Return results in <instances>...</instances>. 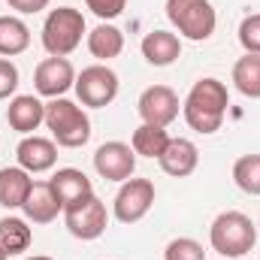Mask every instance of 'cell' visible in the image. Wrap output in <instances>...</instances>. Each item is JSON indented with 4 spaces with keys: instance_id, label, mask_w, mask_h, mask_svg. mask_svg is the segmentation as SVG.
<instances>
[{
    "instance_id": "22",
    "label": "cell",
    "mask_w": 260,
    "mask_h": 260,
    "mask_svg": "<svg viewBox=\"0 0 260 260\" xmlns=\"http://www.w3.org/2000/svg\"><path fill=\"white\" fill-rule=\"evenodd\" d=\"M170 139H173V136L167 133V127L139 124V127L133 130V136H130V145H133V151H136L139 157H151V160H157V157L167 151Z\"/></svg>"
},
{
    "instance_id": "19",
    "label": "cell",
    "mask_w": 260,
    "mask_h": 260,
    "mask_svg": "<svg viewBox=\"0 0 260 260\" xmlns=\"http://www.w3.org/2000/svg\"><path fill=\"white\" fill-rule=\"evenodd\" d=\"M88 52L97 58V61H112V58H118L121 52H124V34L115 27V24H109V21H100L91 34H88Z\"/></svg>"
},
{
    "instance_id": "23",
    "label": "cell",
    "mask_w": 260,
    "mask_h": 260,
    "mask_svg": "<svg viewBox=\"0 0 260 260\" xmlns=\"http://www.w3.org/2000/svg\"><path fill=\"white\" fill-rule=\"evenodd\" d=\"M233 85L242 97L260 100V55H242L233 64Z\"/></svg>"
},
{
    "instance_id": "20",
    "label": "cell",
    "mask_w": 260,
    "mask_h": 260,
    "mask_svg": "<svg viewBox=\"0 0 260 260\" xmlns=\"http://www.w3.org/2000/svg\"><path fill=\"white\" fill-rule=\"evenodd\" d=\"M34 242V230H30V221L27 218H15V215H6L0 218V248L12 257V254H24Z\"/></svg>"
},
{
    "instance_id": "24",
    "label": "cell",
    "mask_w": 260,
    "mask_h": 260,
    "mask_svg": "<svg viewBox=\"0 0 260 260\" xmlns=\"http://www.w3.org/2000/svg\"><path fill=\"white\" fill-rule=\"evenodd\" d=\"M233 182L239 191L260 197V154H242L233 164Z\"/></svg>"
},
{
    "instance_id": "26",
    "label": "cell",
    "mask_w": 260,
    "mask_h": 260,
    "mask_svg": "<svg viewBox=\"0 0 260 260\" xmlns=\"http://www.w3.org/2000/svg\"><path fill=\"white\" fill-rule=\"evenodd\" d=\"M239 43L248 55H260V12H251L239 24Z\"/></svg>"
},
{
    "instance_id": "6",
    "label": "cell",
    "mask_w": 260,
    "mask_h": 260,
    "mask_svg": "<svg viewBox=\"0 0 260 260\" xmlns=\"http://www.w3.org/2000/svg\"><path fill=\"white\" fill-rule=\"evenodd\" d=\"M76 97L88 109H103L118 97V76L106 64H91L76 76Z\"/></svg>"
},
{
    "instance_id": "29",
    "label": "cell",
    "mask_w": 260,
    "mask_h": 260,
    "mask_svg": "<svg viewBox=\"0 0 260 260\" xmlns=\"http://www.w3.org/2000/svg\"><path fill=\"white\" fill-rule=\"evenodd\" d=\"M9 3V9H15V12H21V15H37V12H43L52 0H6Z\"/></svg>"
},
{
    "instance_id": "25",
    "label": "cell",
    "mask_w": 260,
    "mask_h": 260,
    "mask_svg": "<svg viewBox=\"0 0 260 260\" xmlns=\"http://www.w3.org/2000/svg\"><path fill=\"white\" fill-rule=\"evenodd\" d=\"M164 260H206V251H203V245H200L197 239L179 236V239H173V242L167 245Z\"/></svg>"
},
{
    "instance_id": "7",
    "label": "cell",
    "mask_w": 260,
    "mask_h": 260,
    "mask_svg": "<svg viewBox=\"0 0 260 260\" xmlns=\"http://www.w3.org/2000/svg\"><path fill=\"white\" fill-rule=\"evenodd\" d=\"M64 224L67 230L82 239V242H91V239H100L106 233V224H109V212H106V203L97 200V197H88L76 206H67L64 209Z\"/></svg>"
},
{
    "instance_id": "18",
    "label": "cell",
    "mask_w": 260,
    "mask_h": 260,
    "mask_svg": "<svg viewBox=\"0 0 260 260\" xmlns=\"http://www.w3.org/2000/svg\"><path fill=\"white\" fill-rule=\"evenodd\" d=\"M34 188V179L21 167H3L0 170V206L3 209H21Z\"/></svg>"
},
{
    "instance_id": "10",
    "label": "cell",
    "mask_w": 260,
    "mask_h": 260,
    "mask_svg": "<svg viewBox=\"0 0 260 260\" xmlns=\"http://www.w3.org/2000/svg\"><path fill=\"white\" fill-rule=\"evenodd\" d=\"M94 170L100 179L106 182H127L133 179V170H136V151L127 142H103L97 151H94Z\"/></svg>"
},
{
    "instance_id": "3",
    "label": "cell",
    "mask_w": 260,
    "mask_h": 260,
    "mask_svg": "<svg viewBox=\"0 0 260 260\" xmlns=\"http://www.w3.org/2000/svg\"><path fill=\"white\" fill-rule=\"evenodd\" d=\"M46 127L52 130V139L61 148H82L91 139L88 112L67 97H55L46 103Z\"/></svg>"
},
{
    "instance_id": "17",
    "label": "cell",
    "mask_w": 260,
    "mask_h": 260,
    "mask_svg": "<svg viewBox=\"0 0 260 260\" xmlns=\"http://www.w3.org/2000/svg\"><path fill=\"white\" fill-rule=\"evenodd\" d=\"M52 188H55V194L61 200V206H76V203H82V200H88V197H94V185H91V179L82 173V170H76V167H64V170H58L52 179Z\"/></svg>"
},
{
    "instance_id": "13",
    "label": "cell",
    "mask_w": 260,
    "mask_h": 260,
    "mask_svg": "<svg viewBox=\"0 0 260 260\" xmlns=\"http://www.w3.org/2000/svg\"><path fill=\"white\" fill-rule=\"evenodd\" d=\"M6 121L15 133L30 136L40 124H46V103L34 94H18L6 106Z\"/></svg>"
},
{
    "instance_id": "15",
    "label": "cell",
    "mask_w": 260,
    "mask_h": 260,
    "mask_svg": "<svg viewBox=\"0 0 260 260\" xmlns=\"http://www.w3.org/2000/svg\"><path fill=\"white\" fill-rule=\"evenodd\" d=\"M157 164H160V170H164L167 176L185 179V176H191V173L197 170L200 151H197V145L191 142V139L176 136V139H170V145H167V151L157 157Z\"/></svg>"
},
{
    "instance_id": "28",
    "label": "cell",
    "mask_w": 260,
    "mask_h": 260,
    "mask_svg": "<svg viewBox=\"0 0 260 260\" xmlns=\"http://www.w3.org/2000/svg\"><path fill=\"white\" fill-rule=\"evenodd\" d=\"M15 88H18V67L9 58H0V100L12 97Z\"/></svg>"
},
{
    "instance_id": "8",
    "label": "cell",
    "mask_w": 260,
    "mask_h": 260,
    "mask_svg": "<svg viewBox=\"0 0 260 260\" xmlns=\"http://www.w3.org/2000/svg\"><path fill=\"white\" fill-rule=\"evenodd\" d=\"M154 206V182L151 179H127L121 182L115 203H112V212L121 224H136L142 221Z\"/></svg>"
},
{
    "instance_id": "9",
    "label": "cell",
    "mask_w": 260,
    "mask_h": 260,
    "mask_svg": "<svg viewBox=\"0 0 260 260\" xmlns=\"http://www.w3.org/2000/svg\"><path fill=\"white\" fill-rule=\"evenodd\" d=\"M139 118L142 124H154V127H170L176 118H179V94L170 88V85H151L139 94Z\"/></svg>"
},
{
    "instance_id": "12",
    "label": "cell",
    "mask_w": 260,
    "mask_h": 260,
    "mask_svg": "<svg viewBox=\"0 0 260 260\" xmlns=\"http://www.w3.org/2000/svg\"><path fill=\"white\" fill-rule=\"evenodd\" d=\"M15 160L21 170H27L30 176L34 173H49L55 164H58V142L55 139H46V136H24L15 148Z\"/></svg>"
},
{
    "instance_id": "30",
    "label": "cell",
    "mask_w": 260,
    "mask_h": 260,
    "mask_svg": "<svg viewBox=\"0 0 260 260\" xmlns=\"http://www.w3.org/2000/svg\"><path fill=\"white\" fill-rule=\"evenodd\" d=\"M24 260H52V257H46V254H34V257H24Z\"/></svg>"
},
{
    "instance_id": "11",
    "label": "cell",
    "mask_w": 260,
    "mask_h": 260,
    "mask_svg": "<svg viewBox=\"0 0 260 260\" xmlns=\"http://www.w3.org/2000/svg\"><path fill=\"white\" fill-rule=\"evenodd\" d=\"M73 85H76V70L67 58H52L49 55L34 70V88H37V94H43L49 100L64 97Z\"/></svg>"
},
{
    "instance_id": "27",
    "label": "cell",
    "mask_w": 260,
    "mask_h": 260,
    "mask_svg": "<svg viewBox=\"0 0 260 260\" xmlns=\"http://www.w3.org/2000/svg\"><path fill=\"white\" fill-rule=\"evenodd\" d=\"M85 6H88L100 21H112V18H118V15L124 12L127 0H85Z\"/></svg>"
},
{
    "instance_id": "31",
    "label": "cell",
    "mask_w": 260,
    "mask_h": 260,
    "mask_svg": "<svg viewBox=\"0 0 260 260\" xmlns=\"http://www.w3.org/2000/svg\"><path fill=\"white\" fill-rule=\"evenodd\" d=\"M0 260H9V254H6V251H3V248H0Z\"/></svg>"
},
{
    "instance_id": "2",
    "label": "cell",
    "mask_w": 260,
    "mask_h": 260,
    "mask_svg": "<svg viewBox=\"0 0 260 260\" xmlns=\"http://www.w3.org/2000/svg\"><path fill=\"white\" fill-rule=\"evenodd\" d=\"M209 242L224 260H236L254 248L257 227L245 212H221L209 227Z\"/></svg>"
},
{
    "instance_id": "16",
    "label": "cell",
    "mask_w": 260,
    "mask_h": 260,
    "mask_svg": "<svg viewBox=\"0 0 260 260\" xmlns=\"http://www.w3.org/2000/svg\"><path fill=\"white\" fill-rule=\"evenodd\" d=\"M142 58L151 67H170L182 58V40L170 30H151L142 37Z\"/></svg>"
},
{
    "instance_id": "14",
    "label": "cell",
    "mask_w": 260,
    "mask_h": 260,
    "mask_svg": "<svg viewBox=\"0 0 260 260\" xmlns=\"http://www.w3.org/2000/svg\"><path fill=\"white\" fill-rule=\"evenodd\" d=\"M21 212H24V218L30 224H52L58 218V212H64V206H61V200L55 194L52 182H34Z\"/></svg>"
},
{
    "instance_id": "21",
    "label": "cell",
    "mask_w": 260,
    "mask_h": 260,
    "mask_svg": "<svg viewBox=\"0 0 260 260\" xmlns=\"http://www.w3.org/2000/svg\"><path fill=\"white\" fill-rule=\"evenodd\" d=\"M30 27L18 15H0V58H15L27 52Z\"/></svg>"
},
{
    "instance_id": "32",
    "label": "cell",
    "mask_w": 260,
    "mask_h": 260,
    "mask_svg": "<svg viewBox=\"0 0 260 260\" xmlns=\"http://www.w3.org/2000/svg\"><path fill=\"white\" fill-rule=\"evenodd\" d=\"M221 260H224V257H221Z\"/></svg>"
},
{
    "instance_id": "1",
    "label": "cell",
    "mask_w": 260,
    "mask_h": 260,
    "mask_svg": "<svg viewBox=\"0 0 260 260\" xmlns=\"http://www.w3.org/2000/svg\"><path fill=\"white\" fill-rule=\"evenodd\" d=\"M227 106H230V94H227V85L221 79H200L194 82V88L188 91L185 103H182V115L188 121V127L209 136L215 130H221L224 124V115H227Z\"/></svg>"
},
{
    "instance_id": "4",
    "label": "cell",
    "mask_w": 260,
    "mask_h": 260,
    "mask_svg": "<svg viewBox=\"0 0 260 260\" xmlns=\"http://www.w3.org/2000/svg\"><path fill=\"white\" fill-rule=\"evenodd\" d=\"M85 34V15L73 6H58L43 21V49L52 58H67L82 46Z\"/></svg>"
},
{
    "instance_id": "5",
    "label": "cell",
    "mask_w": 260,
    "mask_h": 260,
    "mask_svg": "<svg viewBox=\"0 0 260 260\" xmlns=\"http://www.w3.org/2000/svg\"><path fill=\"white\" fill-rule=\"evenodd\" d=\"M167 18L179 30V37L194 43L209 40L218 24L212 0H167Z\"/></svg>"
}]
</instances>
